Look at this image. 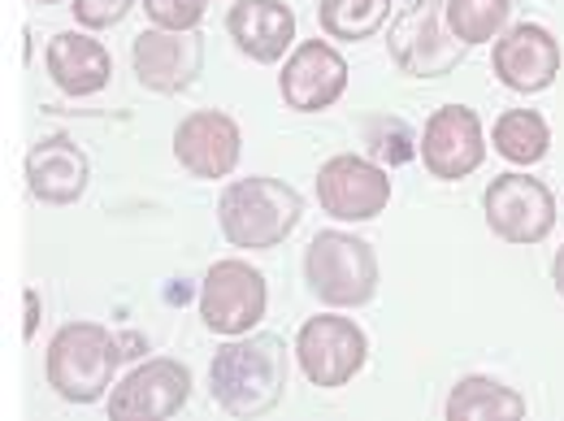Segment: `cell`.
<instances>
[{
    "mask_svg": "<svg viewBox=\"0 0 564 421\" xmlns=\"http://www.w3.org/2000/svg\"><path fill=\"white\" fill-rule=\"evenodd\" d=\"M286 387V344L279 335H235L209 365L213 404L226 418H265Z\"/></svg>",
    "mask_w": 564,
    "mask_h": 421,
    "instance_id": "obj_1",
    "label": "cell"
},
{
    "mask_svg": "<svg viewBox=\"0 0 564 421\" xmlns=\"http://www.w3.org/2000/svg\"><path fill=\"white\" fill-rule=\"evenodd\" d=\"M304 217V196L270 174H252V179H235L230 187H221L217 201V226L235 248H279L282 239H291V230Z\"/></svg>",
    "mask_w": 564,
    "mask_h": 421,
    "instance_id": "obj_2",
    "label": "cell"
},
{
    "mask_svg": "<svg viewBox=\"0 0 564 421\" xmlns=\"http://www.w3.org/2000/svg\"><path fill=\"white\" fill-rule=\"evenodd\" d=\"M127 352L118 348V339L96 326V322H70L53 335L48 356H44V378L48 387L70 400V404H96L109 396L118 360Z\"/></svg>",
    "mask_w": 564,
    "mask_h": 421,
    "instance_id": "obj_3",
    "label": "cell"
},
{
    "mask_svg": "<svg viewBox=\"0 0 564 421\" xmlns=\"http://www.w3.org/2000/svg\"><path fill=\"white\" fill-rule=\"evenodd\" d=\"M304 282L326 309H360L378 291V257L360 235L322 230L304 252Z\"/></svg>",
    "mask_w": 564,
    "mask_h": 421,
    "instance_id": "obj_4",
    "label": "cell"
},
{
    "mask_svg": "<svg viewBox=\"0 0 564 421\" xmlns=\"http://www.w3.org/2000/svg\"><path fill=\"white\" fill-rule=\"evenodd\" d=\"M465 40L447 26V0H404L387 40L395 71L409 78H443L465 62Z\"/></svg>",
    "mask_w": 564,
    "mask_h": 421,
    "instance_id": "obj_5",
    "label": "cell"
},
{
    "mask_svg": "<svg viewBox=\"0 0 564 421\" xmlns=\"http://www.w3.org/2000/svg\"><path fill=\"white\" fill-rule=\"evenodd\" d=\"M295 360L304 369V378L322 391H335V387H348L356 374L365 369L369 360V339L365 331L356 326L352 317H335V313H322V317H308L295 335Z\"/></svg>",
    "mask_w": 564,
    "mask_h": 421,
    "instance_id": "obj_6",
    "label": "cell"
},
{
    "mask_svg": "<svg viewBox=\"0 0 564 421\" xmlns=\"http://www.w3.org/2000/svg\"><path fill=\"white\" fill-rule=\"evenodd\" d=\"M265 300H270V287L265 279L230 257V261H217L205 274V287H200V317L213 335L221 339H235V335H248L261 317H265Z\"/></svg>",
    "mask_w": 564,
    "mask_h": 421,
    "instance_id": "obj_7",
    "label": "cell"
},
{
    "mask_svg": "<svg viewBox=\"0 0 564 421\" xmlns=\"http://www.w3.org/2000/svg\"><path fill=\"white\" fill-rule=\"evenodd\" d=\"M482 213L503 244H543L556 226V196L530 174H499L482 196Z\"/></svg>",
    "mask_w": 564,
    "mask_h": 421,
    "instance_id": "obj_8",
    "label": "cell"
},
{
    "mask_svg": "<svg viewBox=\"0 0 564 421\" xmlns=\"http://www.w3.org/2000/svg\"><path fill=\"white\" fill-rule=\"evenodd\" d=\"M187 396H192V369L174 356H152L109 391V418L165 421L187 404Z\"/></svg>",
    "mask_w": 564,
    "mask_h": 421,
    "instance_id": "obj_9",
    "label": "cell"
},
{
    "mask_svg": "<svg viewBox=\"0 0 564 421\" xmlns=\"http://www.w3.org/2000/svg\"><path fill=\"white\" fill-rule=\"evenodd\" d=\"M317 201L339 222H373L391 205V179L369 156L339 152L317 170Z\"/></svg>",
    "mask_w": 564,
    "mask_h": 421,
    "instance_id": "obj_10",
    "label": "cell"
},
{
    "mask_svg": "<svg viewBox=\"0 0 564 421\" xmlns=\"http://www.w3.org/2000/svg\"><path fill=\"white\" fill-rule=\"evenodd\" d=\"M131 66H135L143 87L156 96L187 91L205 71V40H200V31L148 26L131 44Z\"/></svg>",
    "mask_w": 564,
    "mask_h": 421,
    "instance_id": "obj_11",
    "label": "cell"
},
{
    "mask_svg": "<svg viewBox=\"0 0 564 421\" xmlns=\"http://www.w3.org/2000/svg\"><path fill=\"white\" fill-rule=\"evenodd\" d=\"M487 156L482 140V118L469 105H443L438 114H430L422 131V161L430 179L456 183L465 174H474Z\"/></svg>",
    "mask_w": 564,
    "mask_h": 421,
    "instance_id": "obj_12",
    "label": "cell"
},
{
    "mask_svg": "<svg viewBox=\"0 0 564 421\" xmlns=\"http://www.w3.org/2000/svg\"><path fill=\"white\" fill-rule=\"evenodd\" d=\"M491 71L508 91L534 96L543 87L556 83L561 74V44L547 26L539 22H521L512 31H503L491 48Z\"/></svg>",
    "mask_w": 564,
    "mask_h": 421,
    "instance_id": "obj_13",
    "label": "cell"
},
{
    "mask_svg": "<svg viewBox=\"0 0 564 421\" xmlns=\"http://www.w3.org/2000/svg\"><path fill=\"white\" fill-rule=\"evenodd\" d=\"M282 100L295 114H322L348 91V62L326 40H304L279 74Z\"/></svg>",
    "mask_w": 564,
    "mask_h": 421,
    "instance_id": "obj_14",
    "label": "cell"
},
{
    "mask_svg": "<svg viewBox=\"0 0 564 421\" xmlns=\"http://www.w3.org/2000/svg\"><path fill=\"white\" fill-rule=\"evenodd\" d=\"M239 152H243L239 127L221 109L187 114L178 122V131H174V156L192 179H226V174H235Z\"/></svg>",
    "mask_w": 564,
    "mask_h": 421,
    "instance_id": "obj_15",
    "label": "cell"
},
{
    "mask_svg": "<svg viewBox=\"0 0 564 421\" xmlns=\"http://www.w3.org/2000/svg\"><path fill=\"white\" fill-rule=\"evenodd\" d=\"M91 183V161L70 136H48L26 152V187L44 205H74Z\"/></svg>",
    "mask_w": 564,
    "mask_h": 421,
    "instance_id": "obj_16",
    "label": "cell"
},
{
    "mask_svg": "<svg viewBox=\"0 0 564 421\" xmlns=\"http://www.w3.org/2000/svg\"><path fill=\"white\" fill-rule=\"evenodd\" d=\"M226 31L243 57H252L257 66H274L291 53L295 13L282 0H239L226 13Z\"/></svg>",
    "mask_w": 564,
    "mask_h": 421,
    "instance_id": "obj_17",
    "label": "cell"
},
{
    "mask_svg": "<svg viewBox=\"0 0 564 421\" xmlns=\"http://www.w3.org/2000/svg\"><path fill=\"white\" fill-rule=\"evenodd\" d=\"M44 66H48V78L57 83V91L66 96H96L113 74L109 48L83 31H57L44 48Z\"/></svg>",
    "mask_w": 564,
    "mask_h": 421,
    "instance_id": "obj_18",
    "label": "cell"
},
{
    "mask_svg": "<svg viewBox=\"0 0 564 421\" xmlns=\"http://www.w3.org/2000/svg\"><path fill=\"white\" fill-rule=\"evenodd\" d=\"M443 413H447V421H521L525 418V400H521V391H512L499 378L469 374L452 387Z\"/></svg>",
    "mask_w": 564,
    "mask_h": 421,
    "instance_id": "obj_19",
    "label": "cell"
},
{
    "mask_svg": "<svg viewBox=\"0 0 564 421\" xmlns=\"http://www.w3.org/2000/svg\"><path fill=\"white\" fill-rule=\"evenodd\" d=\"M491 140L503 161H512V165H534V161L547 156L552 127H547V118L534 114V109H508V114H499Z\"/></svg>",
    "mask_w": 564,
    "mask_h": 421,
    "instance_id": "obj_20",
    "label": "cell"
},
{
    "mask_svg": "<svg viewBox=\"0 0 564 421\" xmlns=\"http://www.w3.org/2000/svg\"><path fill=\"white\" fill-rule=\"evenodd\" d=\"M391 18V0H322L317 22L330 40H369Z\"/></svg>",
    "mask_w": 564,
    "mask_h": 421,
    "instance_id": "obj_21",
    "label": "cell"
},
{
    "mask_svg": "<svg viewBox=\"0 0 564 421\" xmlns=\"http://www.w3.org/2000/svg\"><path fill=\"white\" fill-rule=\"evenodd\" d=\"M508 9H512V0H447V26L469 48L491 44L499 40V26L508 22Z\"/></svg>",
    "mask_w": 564,
    "mask_h": 421,
    "instance_id": "obj_22",
    "label": "cell"
},
{
    "mask_svg": "<svg viewBox=\"0 0 564 421\" xmlns=\"http://www.w3.org/2000/svg\"><path fill=\"white\" fill-rule=\"evenodd\" d=\"M205 9H209V0H143L148 22L165 26V31H196Z\"/></svg>",
    "mask_w": 564,
    "mask_h": 421,
    "instance_id": "obj_23",
    "label": "cell"
},
{
    "mask_svg": "<svg viewBox=\"0 0 564 421\" xmlns=\"http://www.w3.org/2000/svg\"><path fill=\"white\" fill-rule=\"evenodd\" d=\"M131 4L135 0H74V22L83 26V31H109V26H118L127 13H131Z\"/></svg>",
    "mask_w": 564,
    "mask_h": 421,
    "instance_id": "obj_24",
    "label": "cell"
},
{
    "mask_svg": "<svg viewBox=\"0 0 564 421\" xmlns=\"http://www.w3.org/2000/svg\"><path fill=\"white\" fill-rule=\"evenodd\" d=\"M35 331H40V291H26V331L22 335L31 339Z\"/></svg>",
    "mask_w": 564,
    "mask_h": 421,
    "instance_id": "obj_25",
    "label": "cell"
},
{
    "mask_svg": "<svg viewBox=\"0 0 564 421\" xmlns=\"http://www.w3.org/2000/svg\"><path fill=\"white\" fill-rule=\"evenodd\" d=\"M552 279H556V291L564 295V248L556 252V261H552Z\"/></svg>",
    "mask_w": 564,
    "mask_h": 421,
    "instance_id": "obj_26",
    "label": "cell"
},
{
    "mask_svg": "<svg viewBox=\"0 0 564 421\" xmlns=\"http://www.w3.org/2000/svg\"><path fill=\"white\" fill-rule=\"evenodd\" d=\"M35 4H62V0H35Z\"/></svg>",
    "mask_w": 564,
    "mask_h": 421,
    "instance_id": "obj_27",
    "label": "cell"
}]
</instances>
